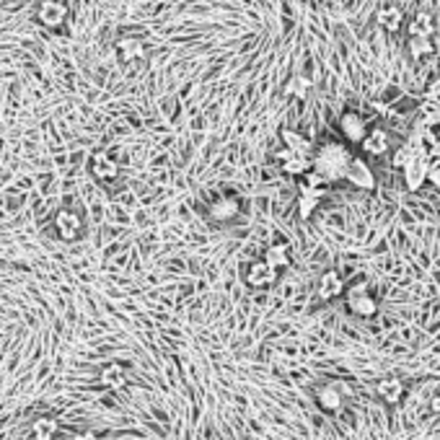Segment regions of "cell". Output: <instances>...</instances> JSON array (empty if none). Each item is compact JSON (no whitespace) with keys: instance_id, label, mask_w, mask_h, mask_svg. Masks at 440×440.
Instances as JSON below:
<instances>
[{"instance_id":"6da1fadb","label":"cell","mask_w":440,"mask_h":440,"mask_svg":"<svg viewBox=\"0 0 440 440\" xmlns=\"http://www.w3.org/2000/svg\"><path fill=\"white\" fill-rule=\"evenodd\" d=\"M352 158H355V156H352L349 148H345L342 143H324L313 153V171H319L329 184L345 182Z\"/></svg>"},{"instance_id":"7a4b0ae2","label":"cell","mask_w":440,"mask_h":440,"mask_svg":"<svg viewBox=\"0 0 440 440\" xmlns=\"http://www.w3.org/2000/svg\"><path fill=\"white\" fill-rule=\"evenodd\" d=\"M54 231L60 236L62 241H78L81 233H83V218L76 213V210H70V207H62L57 210L54 215Z\"/></svg>"},{"instance_id":"3957f363","label":"cell","mask_w":440,"mask_h":440,"mask_svg":"<svg viewBox=\"0 0 440 440\" xmlns=\"http://www.w3.org/2000/svg\"><path fill=\"white\" fill-rule=\"evenodd\" d=\"M37 21L47 29H60L68 21V6L62 0H42L37 6Z\"/></svg>"},{"instance_id":"277c9868","label":"cell","mask_w":440,"mask_h":440,"mask_svg":"<svg viewBox=\"0 0 440 440\" xmlns=\"http://www.w3.org/2000/svg\"><path fill=\"white\" fill-rule=\"evenodd\" d=\"M345 182H349L355 190H363V192L376 190V174H373L371 163H368L365 158H360V156L352 158V163H349V168H347V176H345Z\"/></svg>"},{"instance_id":"5b68a950","label":"cell","mask_w":440,"mask_h":440,"mask_svg":"<svg viewBox=\"0 0 440 440\" xmlns=\"http://www.w3.org/2000/svg\"><path fill=\"white\" fill-rule=\"evenodd\" d=\"M243 280H246V285L254 290H267L277 282V270L267 265L265 259H259V262H251L249 265V270H246V274H243Z\"/></svg>"},{"instance_id":"8992f818","label":"cell","mask_w":440,"mask_h":440,"mask_svg":"<svg viewBox=\"0 0 440 440\" xmlns=\"http://www.w3.org/2000/svg\"><path fill=\"white\" fill-rule=\"evenodd\" d=\"M430 163H433V158H430V156H417V158L412 161L410 166L402 171L404 187H407L410 192L422 190V187L427 184V168H430Z\"/></svg>"},{"instance_id":"52a82bcc","label":"cell","mask_w":440,"mask_h":440,"mask_svg":"<svg viewBox=\"0 0 440 440\" xmlns=\"http://www.w3.org/2000/svg\"><path fill=\"white\" fill-rule=\"evenodd\" d=\"M340 132L345 135V140H349V143L360 145L368 137V125H365V120L360 117L357 112H345L340 117Z\"/></svg>"},{"instance_id":"ba28073f","label":"cell","mask_w":440,"mask_h":440,"mask_svg":"<svg viewBox=\"0 0 440 440\" xmlns=\"http://www.w3.org/2000/svg\"><path fill=\"white\" fill-rule=\"evenodd\" d=\"M210 220L213 223H231V220L238 218V213H241V202H238V197H233V195H223V197L213 199L210 202Z\"/></svg>"},{"instance_id":"9c48e42d","label":"cell","mask_w":440,"mask_h":440,"mask_svg":"<svg viewBox=\"0 0 440 440\" xmlns=\"http://www.w3.org/2000/svg\"><path fill=\"white\" fill-rule=\"evenodd\" d=\"M404 391H407V386H404V381L399 378V376H383V378L376 381V394H378L381 402L388 404V407H394V404L402 402Z\"/></svg>"},{"instance_id":"30bf717a","label":"cell","mask_w":440,"mask_h":440,"mask_svg":"<svg viewBox=\"0 0 440 440\" xmlns=\"http://www.w3.org/2000/svg\"><path fill=\"white\" fill-rule=\"evenodd\" d=\"M316 404H319L321 412H327V415H337V412L345 407V394H342L337 383H327V386H319L316 388Z\"/></svg>"},{"instance_id":"8fae6325","label":"cell","mask_w":440,"mask_h":440,"mask_svg":"<svg viewBox=\"0 0 440 440\" xmlns=\"http://www.w3.org/2000/svg\"><path fill=\"white\" fill-rule=\"evenodd\" d=\"M360 148H363L365 156H386L388 151H391V135H388L383 127H371V132H368V137H365L363 143H360Z\"/></svg>"},{"instance_id":"7c38bea8","label":"cell","mask_w":440,"mask_h":440,"mask_svg":"<svg viewBox=\"0 0 440 440\" xmlns=\"http://www.w3.org/2000/svg\"><path fill=\"white\" fill-rule=\"evenodd\" d=\"M280 140H282V148H290V151L296 153V156H306V158H313V143L308 140L306 135L296 132V129H282L280 132Z\"/></svg>"},{"instance_id":"4fadbf2b","label":"cell","mask_w":440,"mask_h":440,"mask_svg":"<svg viewBox=\"0 0 440 440\" xmlns=\"http://www.w3.org/2000/svg\"><path fill=\"white\" fill-rule=\"evenodd\" d=\"M91 174L99 179V182H114L117 176H120V166H117V161L107 153H96L91 158Z\"/></svg>"},{"instance_id":"5bb4252c","label":"cell","mask_w":440,"mask_h":440,"mask_svg":"<svg viewBox=\"0 0 440 440\" xmlns=\"http://www.w3.org/2000/svg\"><path fill=\"white\" fill-rule=\"evenodd\" d=\"M345 280H342L340 274L337 272H324L319 277V288H316V293H319V298L321 301H334V298H340V296H345Z\"/></svg>"},{"instance_id":"9a60e30c","label":"cell","mask_w":440,"mask_h":440,"mask_svg":"<svg viewBox=\"0 0 440 440\" xmlns=\"http://www.w3.org/2000/svg\"><path fill=\"white\" fill-rule=\"evenodd\" d=\"M117 54L122 62H135L145 57V42L140 37H122L117 39Z\"/></svg>"},{"instance_id":"2e32d148","label":"cell","mask_w":440,"mask_h":440,"mask_svg":"<svg viewBox=\"0 0 440 440\" xmlns=\"http://www.w3.org/2000/svg\"><path fill=\"white\" fill-rule=\"evenodd\" d=\"M101 383L107 388H112V391H120V388L127 386V368L122 363H107L104 368H101Z\"/></svg>"},{"instance_id":"e0dca14e","label":"cell","mask_w":440,"mask_h":440,"mask_svg":"<svg viewBox=\"0 0 440 440\" xmlns=\"http://www.w3.org/2000/svg\"><path fill=\"white\" fill-rule=\"evenodd\" d=\"M407 34L410 37H430L435 34V16L430 11H417L412 16L410 26H407Z\"/></svg>"},{"instance_id":"ac0fdd59","label":"cell","mask_w":440,"mask_h":440,"mask_svg":"<svg viewBox=\"0 0 440 440\" xmlns=\"http://www.w3.org/2000/svg\"><path fill=\"white\" fill-rule=\"evenodd\" d=\"M376 23H378L381 29L388 31V34H394V31L402 29L404 23V11L399 6H383L376 13Z\"/></svg>"},{"instance_id":"d6986e66","label":"cell","mask_w":440,"mask_h":440,"mask_svg":"<svg viewBox=\"0 0 440 440\" xmlns=\"http://www.w3.org/2000/svg\"><path fill=\"white\" fill-rule=\"evenodd\" d=\"M347 308L355 316H360V319H371V316H376V311H378V303H376V298L368 293V296H360V298H347Z\"/></svg>"},{"instance_id":"ffe728a7","label":"cell","mask_w":440,"mask_h":440,"mask_svg":"<svg viewBox=\"0 0 440 440\" xmlns=\"http://www.w3.org/2000/svg\"><path fill=\"white\" fill-rule=\"evenodd\" d=\"M265 262L270 267H274V270H282V267H288L290 265L288 243H272V246H267Z\"/></svg>"},{"instance_id":"44dd1931","label":"cell","mask_w":440,"mask_h":440,"mask_svg":"<svg viewBox=\"0 0 440 440\" xmlns=\"http://www.w3.org/2000/svg\"><path fill=\"white\" fill-rule=\"evenodd\" d=\"M280 168L288 176H301V179H303V176L313 168V158H306V156H293L290 161L280 163Z\"/></svg>"},{"instance_id":"7402d4cb","label":"cell","mask_w":440,"mask_h":440,"mask_svg":"<svg viewBox=\"0 0 440 440\" xmlns=\"http://www.w3.org/2000/svg\"><path fill=\"white\" fill-rule=\"evenodd\" d=\"M60 425L54 417H39L34 419V440H52L57 435Z\"/></svg>"},{"instance_id":"603a6c76","label":"cell","mask_w":440,"mask_h":440,"mask_svg":"<svg viewBox=\"0 0 440 440\" xmlns=\"http://www.w3.org/2000/svg\"><path fill=\"white\" fill-rule=\"evenodd\" d=\"M311 78H306V76H293L285 83V93L288 96H296V99H306L308 96V91H311Z\"/></svg>"},{"instance_id":"cb8c5ba5","label":"cell","mask_w":440,"mask_h":440,"mask_svg":"<svg viewBox=\"0 0 440 440\" xmlns=\"http://www.w3.org/2000/svg\"><path fill=\"white\" fill-rule=\"evenodd\" d=\"M407 47L415 57H430L435 52V45L430 37H410L407 39Z\"/></svg>"},{"instance_id":"d4e9b609","label":"cell","mask_w":440,"mask_h":440,"mask_svg":"<svg viewBox=\"0 0 440 440\" xmlns=\"http://www.w3.org/2000/svg\"><path fill=\"white\" fill-rule=\"evenodd\" d=\"M319 202H321V199L311 197V195H301V192H298V218H301V220H308L313 213H316Z\"/></svg>"},{"instance_id":"484cf974","label":"cell","mask_w":440,"mask_h":440,"mask_svg":"<svg viewBox=\"0 0 440 440\" xmlns=\"http://www.w3.org/2000/svg\"><path fill=\"white\" fill-rule=\"evenodd\" d=\"M368 293H371V285H368V280H363V277H360V280H352L347 288H345V296L347 298H360V296H368Z\"/></svg>"},{"instance_id":"4316f807","label":"cell","mask_w":440,"mask_h":440,"mask_svg":"<svg viewBox=\"0 0 440 440\" xmlns=\"http://www.w3.org/2000/svg\"><path fill=\"white\" fill-rule=\"evenodd\" d=\"M303 184L306 187H311V190H329V182L319 174V171H313V168L303 176Z\"/></svg>"},{"instance_id":"83f0119b","label":"cell","mask_w":440,"mask_h":440,"mask_svg":"<svg viewBox=\"0 0 440 440\" xmlns=\"http://www.w3.org/2000/svg\"><path fill=\"white\" fill-rule=\"evenodd\" d=\"M422 99L425 101H440V76H435L430 83H427L425 93H422Z\"/></svg>"},{"instance_id":"f1b7e54d","label":"cell","mask_w":440,"mask_h":440,"mask_svg":"<svg viewBox=\"0 0 440 440\" xmlns=\"http://www.w3.org/2000/svg\"><path fill=\"white\" fill-rule=\"evenodd\" d=\"M427 184H433V187H440V166L438 163H430V168H427Z\"/></svg>"},{"instance_id":"f546056e","label":"cell","mask_w":440,"mask_h":440,"mask_svg":"<svg viewBox=\"0 0 440 440\" xmlns=\"http://www.w3.org/2000/svg\"><path fill=\"white\" fill-rule=\"evenodd\" d=\"M298 192H301V195H311V197H316V199H324L329 195V190H311V187H306L303 182H301Z\"/></svg>"},{"instance_id":"4dcf8cb0","label":"cell","mask_w":440,"mask_h":440,"mask_svg":"<svg viewBox=\"0 0 440 440\" xmlns=\"http://www.w3.org/2000/svg\"><path fill=\"white\" fill-rule=\"evenodd\" d=\"M430 412H433V415H440V391H435V394L430 396Z\"/></svg>"},{"instance_id":"1f68e13d","label":"cell","mask_w":440,"mask_h":440,"mask_svg":"<svg viewBox=\"0 0 440 440\" xmlns=\"http://www.w3.org/2000/svg\"><path fill=\"white\" fill-rule=\"evenodd\" d=\"M73 440H99V438H96V435H93V433H78Z\"/></svg>"},{"instance_id":"d6a6232c","label":"cell","mask_w":440,"mask_h":440,"mask_svg":"<svg viewBox=\"0 0 440 440\" xmlns=\"http://www.w3.org/2000/svg\"><path fill=\"white\" fill-rule=\"evenodd\" d=\"M3 3H8V0H0V6H3Z\"/></svg>"},{"instance_id":"836d02e7","label":"cell","mask_w":440,"mask_h":440,"mask_svg":"<svg viewBox=\"0 0 440 440\" xmlns=\"http://www.w3.org/2000/svg\"><path fill=\"white\" fill-rule=\"evenodd\" d=\"M313 3H321V0H313Z\"/></svg>"}]
</instances>
